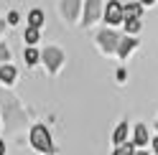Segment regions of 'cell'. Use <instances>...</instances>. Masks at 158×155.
Here are the masks:
<instances>
[{"label":"cell","instance_id":"cell-3","mask_svg":"<svg viewBox=\"0 0 158 155\" xmlns=\"http://www.w3.org/2000/svg\"><path fill=\"white\" fill-rule=\"evenodd\" d=\"M44 61H46V66L51 71H56L59 64H61V51H59V48H46L44 51Z\"/></svg>","mask_w":158,"mask_h":155},{"label":"cell","instance_id":"cell-1","mask_svg":"<svg viewBox=\"0 0 158 155\" xmlns=\"http://www.w3.org/2000/svg\"><path fill=\"white\" fill-rule=\"evenodd\" d=\"M31 145H33L36 150H41V153H54L51 135H48V130L44 127V125H36V127H31Z\"/></svg>","mask_w":158,"mask_h":155},{"label":"cell","instance_id":"cell-18","mask_svg":"<svg viewBox=\"0 0 158 155\" xmlns=\"http://www.w3.org/2000/svg\"><path fill=\"white\" fill-rule=\"evenodd\" d=\"M0 155H5V142L0 140Z\"/></svg>","mask_w":158,"mask_h":155},{"label":"cell","instance_id":"cell-19","mask_svg":"<svg viewBox=\"0 0 158 155\" xmlns=\"http://www.w3.org/2000/svg\"><path fill=\"white\" fill-rule=\"evenodd\" d=\"M153 148H156V155H158V137L153 140Z\"/></svg>","mask_w":158,"mask_h":155},{"label":"cell","instance_id":"cell-11","mask_svg":"<svg viewBox=\"0 0 158 155\" xmlns=\"http://www.w3.org/2000/svg\"><path fill=\"white\" fill-rule=\"evenodd\" d=\"M135 46V38H125V41H120V46H117V54L120 56H127V51Z\"/></svg>","mask_w":158,"mask_h":155},{"label":"cell","instance_id":"cell-5","mask_svg":"<svg viewBox=\"0 0 158 155\" xmlns=\"http://www.w3.org/2000/svg\"><path fill=\"white\" fill-rule=\"evenodd\" d=\"M100 18V0H87V10H84V21L92 23Z\"/></svg>","mask_w":158,"mask_h":155},{"label":"cell","instance_id":"cell-6","mask_svg":"<svg viewBox=\"0 0 158 155\" xmlns=\"http://www.w3.org/2000/svg\"><path fill=\"white\" fill-rule=\"evenodd\" d=\"M15 79V66H8V64H0V81L10 84Z\"/></svg>","mask_w":158,"mask_h":155},{"label":"cell","instance_id":"cell-7","mask_svg":"<svg viewBox=\"0 0 158 155\" xmlns=\"http://www.w3.org/2000/svg\"><path fill=\"white\" fill-rule=\"evenodd\" d=\"M123 13H125V18H140V13H143V5H140V3L123 5Z\"/></svg>","mask_w":158,"mask_h":155},{"label":"cell","instance_id":"cell-12","mask_svg":"<svg viewBox=\"0 0 158 155\" xmlns=\"http://www.w3.org/2000/svg\"><path fill=\"white\" fill-rule=\"evenodd\" d=\"M77 3H79V0H64V15H66V18H74Z\"/></svg>","mask_w":158,"mask_h":155},{"label":"cell","instance_id":"cell-2","mask_svg":"<svg viewBox=\"0 0 158 155\" xmlns=\"http://www.w3.org/2000/svg\"><path fill=\"white\" fill-rule=\"evenodd\" d=\"M123 18H125V13H123V5L117 3V0L107 3V8H105V21H107V23L115 26V23H120Z\"/></svg>","mask_w":158,"mask_h":155},{"label":"cell","instance_id":"cell-4","mask_svg":"<svg viewBox=\"0 0 158 155\" xmlns=\"http://www.w3.org/2000/svg\"><path fill=\"white\" fill-rule=\"evenodd\" d=\"M97 41H100V46L105 48V51H112V48H117V36L115 33H110V31H102L100 36H97Z\"/></svg>","mask_w":158,"mask_h":155},{"label":"cell","instance_id":"cell-17","mask_svg":"<svg viewBox=\"0 0 158 155\" xmlns=\"http://www.w3.org/2000/svg\"><path fill=\"white\" fill-rule=\"evenodd\" d=\"M5 59H10V48L5 43H0V61H5Z\"/></svg>","mask_w":158,"mask_h":155},{"label":"cell","instance_id":"cell-8","mask_svg":"<svg viewBox=\"0 0 158 155\" xmlns=\"http://www.w3.org/2000/svg\"><path fill=\"white\" fill-rule=\"evenodd\" d=\"M125 137H127V125L120 122V125H117V130H115V135H112V142L115 145H125Z\"/></svg>","mask_w":158,"mask_h":155},{"label":"cell","instance_id":"cell-13","mask_svg":"<svg viewBox=\"0 0 158 155\" xmlns=\"http://www.w3.org/2000/svg\"><path fill=\"white\" fill-rule=\"evenodd\" d=\"M138 28H140V21H138V18H127V21H125V31L127 33H138Z\"/></svg>","mask_w":158,"mask_h":155},{"label":"cell","instance_id":"cell-21","mask_svg":"<svg viewBox=\"0 0 158 155\" xmlns=\"http://www.w3.org/2000/svg\"><path fill=\"white\" fill-rule=\"evenodd\" d=\"M135 155H148V153H135Z\"/></svg>","mask_w":158,"mask_h":155},{"label":"cell","instance_id":"cell-15","mask_svg":"<svg viewBox=\"0 0 158 155\" xmlns=\"http://www.w3.org/2000/svg\"><path fill=\"white\" fill-rule=\"evenodd\" d=\"M26 41L31 43V46L38 41V28H28V31H26Z\"/></svg>","mask_w":158,"mask_h":155},{"label":"cell","instance_id":"cell-14","mask_svg":"<svg viewBox=\"0 0 158 155\" xmlns=\"http://www.w3.org/2000/svg\"><path fill=\"white\" fill-rule=\"evenodd\" d=\"M38 59H41V56H38V51H36V48H28V51H26V64H28V66H31V64H36Z\"/></svg>","mask_w":158,"mask_h":155},{"label":"cell","instance_id":"cell-22","mask_svg":"<svg viewBox=\"0 0 158 155\" xmlns=\"http://www.w3.org/2000/svg\"><path fill=\"white\" fill-rule=\"evenodd\" d=\"M0 31H3V23H0Z\"/></svg>","mask_w":158,"mask_h":155},{"label":"cell","instance_id":"cell-20","mask_svg":"<svg viewBox=\"0 0 158 155\" xmlns=\"http://www.w3.org/2000/svg\"><path fill=\"white\" fill-rule=\"evenodd\" d=\"M153 3V0H140V5H151Z\"/></svg>","mask_w":158,"mask_h":155},{"label":"cell","instance_id":"cell-10","mask_svg":"<svg viewBox=\"0 0 158 155\" xmlns=\"http://www.w3.org/2000/svg\"><path fill=\"white\" fill-rule=\"evenodd\" d=\"M148 142V130L143 125H135V145H145Z\"/></svg>","mask_w":158,"mask_h":155},{"label":"cell","instance_id":"cell-16","mask_svg":"<svg viewBox=\"0 0 158 155\" xmlns=\"http://www.w3.org/2000/svg\"><path fill=\"white\" fill-rule=\"evenodd\" d=\"M112 155H133V145H117V150Z\"/></svg>","mask_w":158,"mask_h":155},{"label":"cell","instance_id":"cell-9","mask_svg":"<svg viewBox=\"0 0 158 155\" xmlns=\"http://www.w3.org/2000/svg\"><path fill=\"white\" fill-rule=\"evenodd\" d=\"M44 23V13L41 10H31V15H28V28H38Z\"/></svg>","mask_w":158,"mask_h":155}]
</instances>
